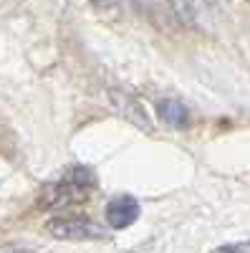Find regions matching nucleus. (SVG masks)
<instances>
[{
  "instance_id": "obj_2",
  "label": "nucleus",
  "mask_w": 250,
  "mask_h": 253,
  "mask_svg": "<svg viewBox=\"0 0 250 253\" xmlns=\"http://www.w3.org/2000/svg\"><path fill=\"white\" fill-rule=\"evenodd\" d=\"M48 233L53 238L81 241V238H101V228L81 218H56L48 223Z\"/></svg>"
},
{
  "instance_id": "obj_5",
  "label": "nucleus",
  "mask_w": 250,
  "mask_h": 253,
  "mask_svg": "<svg viewBox=\"0 0 250 253\" xmlns=\"http://www.w3.org/2000/svg\"><path fill=\"white\" fill-rule=\"evenodd\" d=\"M159 114H162L164 122H170L175 126H182L187 122V109L182 107L179 101H172V99H167V101L159 104Z\"/></svg>"
},
{
  "instance_id": "obj_1",
  "label": "nucleus",
  "mask_w": 250,
  "mask_h": 253,
  "mask_svg": "<svg viewBox=\"0 0 250 253\" xmlns=\"http://www.w3.org/2000/svg\"><path fill=\"white\" fill-rule=\"evenodd\" d=\"M91 187H94V175L89 170H83V167H73V170H69L58 182L46 185L40 203L46 208H64L73 200L86 198V193Z\"/></svg>"
},
{
  "instance_id": "obj_3",
  "label": "nucleus",
  "mask_w": 250,
  "mask_h": 253,
  "mask_svg": "<svg viewBox=\"0 0 250 253\" xmlns=\"http://www.w3.org/2000/svg\"><path fill=\"white\" fill-rule=\"evenodd\" d=\"M137 218H139V203L132 195H119L107 205V220L116 230L129 228Z\"/></svg>"
},
{
  "instance_id": "obj_7",
  "label": "nucleus",
  "mask_w": 250,
  "mask_h": 253,
  "mask_svg": "<svg viewBox=\"0 0 250 253\" xmlns=\"http://www.w3.org/2000/svg\"><path fill=\"white\" fill-rule=\"evenodd\" d=\"M220 251H250V243H245V246H222Z\"/></svg>"
},
{
  "instance_id": "obj_6",
  "label": "nucleus",
  "mask_w": 250,
  "mask_h": 253,
  "mask_svg": "<svg viewBox=\"0 0 250 253\" xmlns=\"http://www.w3.org/2000/svg\"><path fill=\"white\" fill-rule=\"evenodd\" d=\"M91 3H94L99 10H109V8L116 5V0H91Z\"/></svg>"
},
{
  "instance_id": "obj_4",
  "label": "nucleus",
  "mask_w": 250,
  "mask_h": 253,
  "mask_svg": "<svg viewBox=\"0 0 250 253\" xmlns=\"http://www.w3.org/2000/svg\"><path fill=\"white\" fill-rule=\"evenodd\" d=\"M111 99L116 101V107L124 112V117H129V119H134L139 126L149 129V122H147V117H144V112H142V107H139L137 101H132L127 94H121V91H114V94H111Z\"/></svg>"
}]
</instances>
